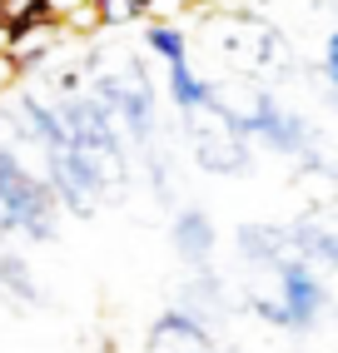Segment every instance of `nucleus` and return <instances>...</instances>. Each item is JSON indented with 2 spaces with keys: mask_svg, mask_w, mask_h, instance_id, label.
Masks as SVG:
<instances>
[{
  "mask_svg": "<svg viewBox=\"0 0 338 353\" xmlns=\"http://www.w3.org/2000/svg\"><path fill=\"white\" fill-rule=\"evenodd\" d=\"M319 70H324V80H338V30L324 40V65Z\"/></svg>",
  "mask_w": 338,
  "mask_h": 353,
  "instance_id": "obj_13",
  "label": "nucleus"
},
{
  "mask_svg": "<svg viewBox=\"0 0 338 353\" xmlns=\"http://www.w3.org/2000/svg\"><path fill=\"white\" fill-rule=\"evenodd\" d=\"M144 50L164 65H184L189 60V35L175 26V20H150L144 26Z\"/></svg>",
  "mask_w": 338,
  "mask_h": 353,
  "instance_id": "obj_11",
  "label": "nucleus"
},
{
  "mask_svg": "<svg viewBox=\"0 0 338 353\" xmlns=\"http://www.w3.org/2000/svg\"><path fill=\"white\" fill-rule=\"evenodd\" d=\"M90 95L115 114V125L125 130V139H135L144 150L155 145V134H159V95H155V80H150V70H144L139 55H125L119 70L115 65L100 70L95 85H90Z\"/></svg>",
  "mask_w": 338,
  "mask_h": 353,
  "instance_id": "obj_4",
  "label": "nucleus"
},
{
  "mask_svg": "<svg viewBox=\"0 0 338 353\" xmlns=\"http://www.w3.org/2000/svg\"><path fill=\"white\" fill-rule=\"evenodd\" d=\"M55 234H60V199L50 179L26 170V159L0 139V239L50 244Z\"/></svg>",
  "mask_w": 338,
  "mask_h": 353,
  "instance_id": "obj_2",
  "label": "nucleus"
},
{
  "mask_svg": "<svg viewBox=\"0 0 338 353\" xmlns=\"http://www.w3.org/2000/svg\"><path fill=\"white\" fill-rule=\"evenodd\" d=\"M144 10V0H100V20H110V26H125V20H139Z\"/></svg>",
  "mask_w": 338,
  "mask_h": 353,
  "instance_id": "obj_12",
  "label": "nucleus"
},
{
  "mask_svg": "<svg viewBox=\"0 0 338 353\" xmlns=\"http://www.w3.org/2000/svg\"><path fill=\"white\" fill-rule=\"evenodd\" d=\"M10 80H20V65H15V55H10V50H0V90H6Z\"/></svg>",
  "mask_w": 338,
  "mask_h": 353,
  "instance_id": "obj_14",
  "label": "nucleus"
},
{
  "mask_svg": "<svg viewBox=\"0 0 338 353\" xmlns=\"http://www.w3.org/2000/svg\"><path fill=\"white\" fill-rule=\"evenodd\" d=\"M328 85V100H333V110H338V80H324Z\"/></svg>",
  "mask_w": 338,
  "mask_h": 353,
  "instance_id": "obj_15",
  "label": "nucleus"
},
{
  "mask_svg": "<svg viewBox=\"0 0 338 353\" xmlns=\"http://www.w3.org/2000/svg\"><path fill=\"white\" fill-rule=\"evenodd\" d=\"M0 294L15 299V303H26V309H45V303H50V294L40 289L35 269L15 249H0Z\"/></svg>",
  "mask_w": 338,
  "mask_h": 353,
  "instance_id": "obj_10",
  "label": "nucleus"
},
{
  "mask_svg": "<svg viewBox=\"0 0 338 353\" xmlns=\"http://www.w3.org/2000/svg\"><path fill=\"white\" fill-rule=\"evenodd\" d=\"M214 114H219L234 134H244L254 150L264 145V150H274L279 159L308 164L313 154H319V130H313L304 114L284 110V105L274 100V90H254L249 105H234V100L219 95V110H214Z\"/></svg>",
  "mask_w": 338,
  "mask_h": 353,
  "instance_id": "obj_3",
  "label": "nucleus"
},
{
  "mask_svg": "<svg viewBox=\"0 0 338 353\" xmlns=\"http://www.w3.org/2000/svg\"><path fill=\"white\" fill-rule=\"evenodd\" d=\"M169 244H175L184 269H209L214 254H219V229H214V219L204 214V209L179 204L175 219H169Z\"/></svg>",
  "mask_w": 338,
  "mask_h": 353,
  "instance_id": "obj_7",
  "label": "nucleus"
},
{
  "mask_svg": "<svg viewBox=\"0 0 338 353\" xmlns=\"http://www.w3.org/2000/svg\"><path fill=\"white\" fill-rule=\"evenodd\" d=\"M244 309L269 323L274 334H288V339H308L313 328L324 323L328 314V284L319 279V269L308 259H284V264L269 274V294H249Z\"/></svg>",
  "mask_w": 338,
  "mask_h": 353,
  "instance_id": "obj_1",
  "label": "nucleus"
},
{
  "mask_svg": "<svg viewBox=\"0 0 338 353\" xmlns=\"http://www.w3.org/2000/svg\"><path fill=\"white\" fill-rule=\"evenodd\" d=\"M189 154H195V170L214 174V179H239L254 174V145L244 134H234L219 114H195L189 120Z\"/></svg>",
  "mask_w": 338,
  "mask_h": 353,
  "instance_id": "obj_5",
  "label": "nucleus"
},
{
  "mask_svg": "<svg viewBox=\"0 0 338 353\" xmlns=\"http://www.w3.org/2000/svg\"><path fill=\"white\" fill-rule=\"evenodd\" d=\"M234 254L244 259L249 269L274 274L284 259H294V239H288V224H269V219H249L234 229Z\"/></svg>",
  "mask_w": 338,
  "mask_h": 353,
  "instance_id": "obj_8",
  "label": "nucleus"
},
{
  "mask_svg": "<svg viewBox=\"0 0 338 353\" xmlns=\"http://www.w3.org/2000/svg\"><path fill=\"white\" fill-rule=\"evenodd\" d=\"M144 343H150V353H209V348H219V328H214L209 314L175 303L150 323Z\"/></svg>",
  "mask_w": 338,
  "mask_h": 353,
  "instance_id": "obj_6",
  "label": "nucleus"
},
{
  "mask_svg": "<svg viewBox=\"0 0 338 353\" xmlns=\"http://www.w3.org/2000/svg\"><path fill=\"white\" fill-rule=\"evenodd\" d=\"M288 239H294V254L308 259L313 269H338V229L304 214V219L288 224Z\"/></svg>",
  "mask_w": 338,
  "mask_h": 353,
  "instance_id": "obj_9",
  "label": "nucleus"
}]
</instances>
